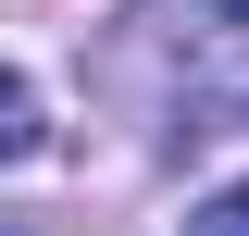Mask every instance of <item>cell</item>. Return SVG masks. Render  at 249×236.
I'll return each mask as SVG.
<instances>
[{"label": "cell", "instance_id": "6da1fadb", "mask_svg": "<svg viewBox=\"0 0 249 236\" xmlns=\"http://www.w3.org/2000/svg\"><path fill=\"white\" fill-rule=\"evenodd\" d=\"M25 149H37V87L0 62V162H25Z\"/></svg>", "mask_w": 249, "mask_h": 236}, {"label": "cell", "instance_id": "7a4b0ae2", "mask_svg": "<svg viewBox=\"0 0 249 236\" xmlns=\"http://www.w3.org/2000/svg\"><path fill=\"white\" fill-rule=\"evenodd\" d=\"M187 236H249V174H237V186H212V199L187 211Z\"/></svg>", "mask_w": 249, "mask_h": 236}, {"label": "cell", "instance_id": "3957f363", "mask_svg": "<svg viewBox=\"0 0 249 236\" xmlns=\"http://www.w3.org/2000/svg\"><path fill=\"white\" fill-rule=\"evenodd\" d=\"M199 13H212V25H249V0H199Z\"/></svg>", "mask_w": 249, "mask_h": 236}]
</instances>
